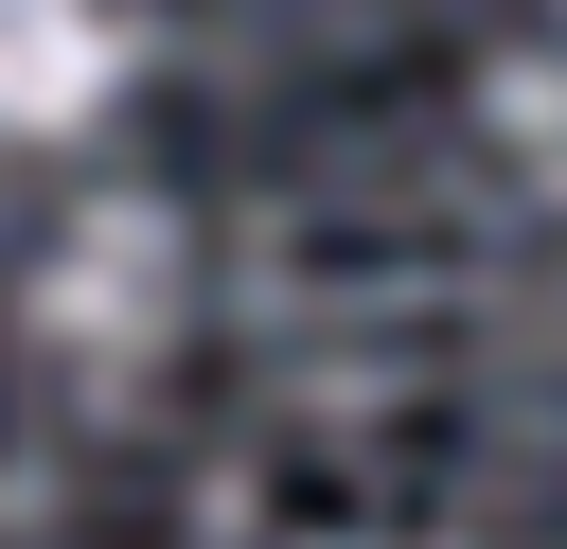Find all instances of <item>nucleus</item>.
<instances>
[{
	"mask_svg": "<svg viewBox=\"0 0 567 549\" xmlns=\"http://www.w3.org/2000/svg\"><path fill=\"white\" fill-rule=\"evenodd\" d=\"M496 124H514V142H567V53H532V71H496Z\"/></svg>",
	"mask_w": 567,
	"mask_h": 549,
	"instance_id": "obj_3",
	"label": "nucleus"
},
{
	"mask_svg": "<svg viewBox=\"0 0 567 549\" xmlns=\"http://www.w3.org/2000/svg\"><path fill=\"white\" fill-rule=\"evenodd\" d=\"M319 549H425V531H319Z\"/></svg>",
	"mask_w": 567,
	"mask_h": 549,
	"instance_id": "obj_4",
	"label": "nucleus"
},
{
	"mask_svg": "<svg viewBox=\"0 0 567 549\" xmlns=\"http://www.w3.org/2000/svg\"><path fill=\"white\" fill-rule=\"evenodd\" d=\"M177 301H195V248H177L159 195H89V213L53 230V266H35V336H53V372H89V390L159 372V354H177Z\"/></svg>",
	"mask_w": 567,
	"mask_h": 549,
	"instance_id": "obj_1",
	"label": "nucleus"
},
{
	"mask_svg": "<svg viewBox=\"0 0 567 549\" xmlns=\"http://www.w3.org/2000/svg\"><path fill=\"white\" fill-rule=\"evenodd\" d=\"M124 0H0V142H71L124 106Z\"/></svg>",
	"mask_w": 567,
	"mask_h": 549,
	"instance_id": "obj_2",
	"label": "nucleus"
}]
</instances>
